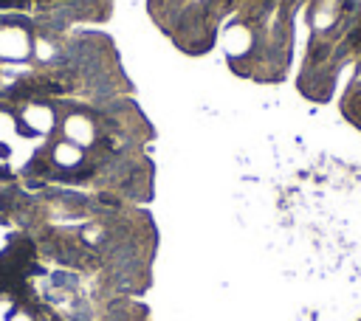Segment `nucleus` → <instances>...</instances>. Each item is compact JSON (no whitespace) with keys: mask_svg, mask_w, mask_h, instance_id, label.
Instances as JSON below:
<instances>
[{"mask_svg":"<svg viewBox=\"0 0 361 321\" xmlns=\"http://www.w3.org/2000/svg\"><path fill=\"white\" fill-rule=\"evenodd\" d=\"M56 124V113L48 104H25V110H20V130H25V135H48L51 127Z\"/></svg>","mask_w":361,"mask_h":321,"instance_id":"1","label":"nucleus"},{"mask_svg":"<svg viewBox=\"0 0 361 321\" xmlns=\"http://www.w3.org/2000/svg\"><path fill=\"white\" fill-rule=\"evenodd\" d=\"M45 321H48V315H45Z\"/></svg>","mask_w":361,"mask_h":321,"instance_id":"5","label":"nucleus"},{"mask_svg":"<svg viewBox=\"0 0 361 321\" xmlns=\"http://www.w3.org/2000/svg\"><path fill=\"white\" fill-rule=\"evenodd\" d=\"M62 130H65V141H71V144H76V146H93L96 144V124H93V118L87 115V113H71L68 118H65V124H62Z\"/></svg>","mask_w":361,"mask_h":321,"instance_id":"2","label":"nucleus"},{"mask_svg":"<svg viewBox=\"0 0 361 321\" xmlns=\"http://www.w3.org/2000/svg\"><path fill=\"white\" fill-rule=\"evenodd\" d=\"M31 51L28 37L17 25H3L0 28V56L3 59H25Z\"/></svg>","mask_w":361,"mask_h":321,"instance_id":"4","label":"nucleus"},{"mask_svg":"<svg viewBox=\"0 0 361 321\" xmlns=\"http://www.w3.org/2000/svg\"><path fill=\"white\" fill-rule=\"evenodd\" d=\"M48 160L54 163L56 172H76V169L85 163V149L62 138V141H56V144L51 146Z\"/></svg>","mask_w":361,"mask_h":321,"instance_id":"3","label":"nucleus"}]
</instances>
